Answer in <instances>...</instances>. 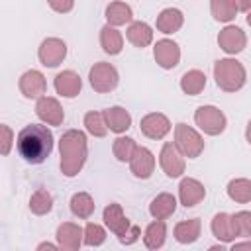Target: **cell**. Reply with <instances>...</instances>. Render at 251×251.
I'll use <instances>...</instances> for the list:
<instances>
[{"label":"cell","mask_w":251,"mask_h":251,"mask_svg":"<svg viewBox=\"0 0 251 251\" xmlns=\"http://www.w3.org/2000/svg\"><path fill=\"white\" fill-rule=\"evenodd\" d=\"M18 151L25 163L39 165L53 151V133L43 124H29L18 133Z\"/></svg>","instance_id":"cell-1"},{"label":"cell","mask_w":251,"mask_h":251,"mask_svg":"<svg viewBox=\"0 0 251 251\" xmlns=\"http://www.w3.org/2000/svg\"><path fill=\"white\" fill-rule=\"evenodd\" d=\"M61 171L65 176H75L86 161V135L78 129H69L61 135Z\"/></svg>","instance_id":"cell-2"},{"label":"cell","mask_w":251,"mask_h":251,"mask_svg":"<svg viewBox=\"0 0 251 251\" xmlns=\"http://www.w3.org/2000/svg\"><path fill=\"white\" fill-rule=\"evenodd\" d=\"M214 76L216 84L226 92H235L245 84V69L235 59H220L214 65Z\"/></svg>","instance_id":"cell-3"},{"label":"cell","mask_w":251,"mask_h":251,"mask_svg":"<svg viewBox=\"0 0 251 251\" xmlns=\"http://www.w3.org/2000/svg\"><path fill=\"white\" fill-rule=\"evenodd\" d=\"M175 145L184 157L196 159L204 149V139L196 129L188 127L186 124H176V127H175Z\"/></svg>","instance_id":"cell-4"},{"label":"cell","mask_w":251,"mask_h":251,"mask_svg":"<svg viewBox=\"0 0 251 251\" xmlns=\"http://www.w3.org/2000/svg\"><path fill=\"white\" fill-rule=\"evenodd\" d=\"M194 122L208 135H218L226 129V116L216 106H200L194 114Z\"/></svg>","instance_id":"cell-5"},{"label":"cell","mask_w":251,"mask_h":251,"mask_svg":"<svg viewBox=\"0 0 251 251\" xmlns=\"http://www.w3.org/2000/svg\"><path fill=\"white\" fill-rule=\"evenodd\" d=\"M88 78L96 92H110L118 86V71L110 63H96L90 69Z\"/></svg>","instance_id":"cell-6"},{"label":"cell","mask_w":251,"mask_h":251,"mask_svg":"<svg viewBox=\"0 0 251 251\" xmlns=\"http://www.w3.org/2000/svg\"><path fill=\"white\" fill-rule=\"evenodd\" d=\"M184 155L176 149L175 143H165L163 149H161V155H159V163H161V169L165 171L167 176L171 178H176L184 173Z\"/></svg>","instance_id":"cell-7"},{"label":"cell","mask_w":251,"mask_h":251,"mask_svg":"<svg viewBox=\"0 0 251 251\" xmlns=\"http://www.w3.org/2000/svg\"><path fill=\"white\" fill-rule=\"evenodd\" d=\"M65 55H67V45H65V41H61L57 37L43 39L39 45V51H37V57H39L41 65H45V67H57L59 63H63Z\"/></svg>","instance_id":"cell-8"},{"label":"cell","mask_w":251,"mask_h":251,"mask_svg":"<svg viewBox=\"0 0 251 251\" xmlns=\"http://www.w3.org/2000/svg\"><path fill=\"white\" fill-rule=\"evenodd\" d=\"M139 127H141V133L147 135L149 139H163L171 131V122L165 114L151 112V114L141 118Z\"/></svg>","instance_id":"cell-9"},{"label":"cell","mask_w":251,"mask_h":251,"mask_svg":"<svg viewBox=\"0 0 251 251\" xmlns=\"http://www.w3.org/2000/svg\"><path fill=\"white\" fill-rule=\"evenodd\" d=\"M129 169L137 178H149L155 171V157L147 147H135L129 157Z\"/></svg>","instance_id":"cell-10"},{"label":"cell","mask_w":251,"mask_h":251,"mask_svg":"<svg viewBox=\"0 0 251 251\" xmlns=\"http://www.w3.org/2000/svg\"><path fill=\"white\" fill-rule=\"evenodd\" d=\"M218 43H220V47L227 55H235V53H239V51L245 49L247 37H245V33H243L241 27H237V25H226L220 31V35H218Z\"/></svg>","instance_id":"cell-11"},{"label":"cell","mask_w":251,"mask_h":251,"mask_svg":"<svg viewBox=\"0 0 251 251\" xmlns=\"http://www.w3.org/2000/svg\"><path fill=\"white\" fill-rule=\"evenodd\" d=\"M35 114L39 116V120H43L49 126H61L65 120V112L61 108V104L57 102V98H51V96H41L37 100Z\"/></svg>","instance_id":"cell-12"},{"label":"cell","mask_w":251,"mask_h":251,"mask_svg":"<svg viewBox=\"0 0 251 251\" xmlns=\"http://www.w3.org/2000/svg\"><path fill=\"white\" fill-rule=\"evenodd\" d=\"M20 92L25 96V98H41L45 94V88H47V82H45V76L31 69V71H25L22 76H20Z\"/></svg>","instance_id":"cell-13"},{"label":"cell","mask_w":251,"mask_h":251,"mask_svg":"<svg viewBox=\"0 0 251 251\" xmlns=\"http://www.w3.org/2000/svg\"><path fill=\"white\" fill-rule=\"evenodd\" d=\"M153 55H155V61L159 63V67H163V69H175L180 61V49L173 39L157 41Z\"/></svg>","instance_id":"cell-14"},{"label":"cell","mask_w":251,"mask_h":251,"mask_svg":"<svg viewBox=\"0 0 251 251\" xmlns=\"http://www.w3.org/2000/svg\"><path fill=\"white\" fill-rule=\"evenodd\" d=\"M204 196H206V190H204V184L200 180L190 178V176L180 180V184H178V198H180L182 206L192 208L198 202H202Z\"/></svg>","instance_id":"cell-15"},{"label":"cell","mask_w":251,"mask_h":251,"mask_svg":"<svg viewBox=\"0 0 251 251\" xmlns=\"http://www.w3.org/2000/svg\"><path fill=\"white\" fill-rule=\"evenodd\" d=\"M104 224L110 227L112 233L118 235V239H122V237L127 233V229L131 227L129 220L124 216L122 206L116 204V202H114V204H108V206L104 208Z\"/></svg>","instance_id":"cell-16"},{"label":"cell","mask_w":251,"mask_h":251,"mask_svg":"<svg viewBox=\"0 0 251 251\" xmlns=\"http://www.w3.org/2000/svg\"><path fill=\"white\" fill-rule=\"evenodd\" d=\"M84 239V229H80L76 224L65 222L57 227V241L63 249H78L80 241Z\"/></svg>","instance_id":"cell-17"},{"label":"cell","mask_w":251,"mask_h":251,"mask_svg":"<svg viewBox=\"0 0 251 251\" xmlns=\"http://www.w3.org/2000/svg\"><path fill=\"white\" fill-rule=\"evenodd\" d=\"M53 84H55V90L61 96H65V98H75L80 92V86H82L80 76L75 71H63V73H59L55 76V82Z\"/></svg>","instance_id":"cell-18"},{"label":"cell","mask_w":251,"mask_h":251,"mask_svg":"<svg viewBox=\"0 0 251 251\" xmlns=\"http://www.w3.org/2000/svg\"><path fill=\"white\" fill-rule=\"evenodd\" d=\"M175 210H176V198L169 192L157 194L149 204V214L155 220H167L169 216L175 214Z\"/></svg>","instance_id":"cell-19"},{"label":"cell","mask_w":251,"mask_h":251,"mask_svg":"<svg viewBox=\"0 0 251 251\" xmlns=\"http://www.w3.org/2000/svg\"><path fill=\"white\" fill-rule=\"evenodd\" d=\"M212 233H214L220 241H233V239L237 237L233 216H229V214H226V212L216 214L214 220H212Z\"/></svg>","instance_id":"cell-20"},{"label":"cell","mask_w":251,"mask_h":251,"mask_svg":"<svg viewBox=\"0 0 251 251\" xmlns=\"http://www.w3.org/2000/svg\"><path fill=\"white\" fill-rule=\"evenodd\" d=\"M104 118H106L108 129L114 131V133H124L131 126V116L122 106H112V108L104 110Z\"/></svg>","instance_id":"cell-21"},{"label":"cell","mask_w":251,"mask_h":251,"mask_svg":"<svg viewBox=\"0 0 251 251\" xmlns=\"http://www.w3.org/2000/svg\"><path fill=\"white\" fill-rule=\"evenodd\" d=\"M126 37H127V41L131 45L143 49V47H147L153 41V29L145 22H131L127 31H126Z\"/></svg>","instance_id":"cell-22"},{"label":"cell","mask_w":251,"mask_h":251,"mask_svg":"<svg viewBox=\"0 0 251 251\" xmlns=\"http://www.w3.org/2000/svg\"><path fill=\"white\" fill-rule=\"evenodd\" d=\"M182 12L178 8H165L159 16H157V29L163 33H175L182 27Z\"/></svg>","instance_id":"cell-23"},{"label":"cell","mask_w":251,"mask_h":251,"mask_svg":"<svg viewBox=\"0 0 251 251\" xmlns=\"http://www.w3.org/2000/svg\"><path fill=\"white\" fill-rule=\"evenodd\" d=\"M100 45H102L104 53L118 55L122 51V47H124V37H122V33L114 25L108 24V25H104L100 29Z\"/></svg>","instance_id":"cell-24"},{"label":"cell","mask_w":251,"mask_h":251,"mask_svg":"<svg viewBox=\"0 0 251 251\" xmlns=\"http://www.w3.org/2000/svg\"><path fill=\"white\" fill-rule=\"evenodd\" d=\"M165 237H167V226L163 220H155L145 227L143 233V243L147 249H161L165 245Z\"/></svg>","instance_id":"cell-25"},{"label":"cell","mask_w":251,"mask_h":251,"mask_svg":"<svg viewBox=\"0 0 251 251\" xmlns=\"http://www.w3.org/2000/svg\"><path fill=\"white\" fill-rule=\"evenodd\" d=\"M133 18L131 8L126 2H112L106 6V20L110 25H124L129 24Z\"/></svg>","instance_id":"cell-26"},{"label":"cell","mask_w":251,"mask_h":251,"mask_svg":"<svg viewBox=\"0 0 251 251\" xmlns=\"http://www.w3.org/2000/svg\"><path fill=\"white\" fill-rule=\"evenodd\" d=\"M204 86H206V75L198 69H192V71L184 73L182 78H180V88H182L184 94L196 96L204 90Z\"/></svg>","instance_id":"cell-27"},{"label":"cell","mask_w":251,"mask_h":251,"mask_svg":"<svg viewBox=\"0 0 251 251\" xmlns=\"http://www.w3.org/2000/svg\"><path fill=\"white\" fill-rule=\"evenodd\" d=\"M200 235V220L192 218V220H184L178 222L175 226V237L178 243H194Z\"/></svg>","instance_id":"cell-28"},{"label":"cell","mask_w":251,"mask_h":251,"mask_svg":"<svg viewBox=\"0 0 251 251\" xmlns=\"http://www.w3.org/2000/svg\"><path fill=\"white\" fill-rule=\"evenodd\" d=\"M71 212L76 218H82V220L90 218L92 212H94V200H92V196L88 192H76V194H73V198H71Z\"/></svg>","instance_id":"cell-29"},{"label":"cell","mask_w":251,"mask_h":251,"mask_svg":"<svg viewBox=\"0 0 251 251\" xmlns=\"http://www.w3.org/2000/svg\"><path fill=\"white\" fill-rule=\"evenodd\" d=\"M227 196L239 204L251 202V180L247 178H233L227 184Z\"/></svg>","instance_id":"cell-30"},{"label":"cell","mask_w":251,"mask_h":251,"mask_svg":"<svg viewBox=\"0 0 251 251\" xmlns=\"http://www.w3.org/2000/svg\"><path fill=\"white\" fill-rule=\"evenodd\" d=\"M210 10H212V16L218 22H231L235 18V14H237L235 0H212L210 2Z\"/></svg>","instance_id":"cell-31"},{"label":"cell","mask_w":251,"mask_h":251,"mask_svg":"<svg viewBox=\"0 0 251 251\" xmlns=\"http://www.w3.org/2000/svg\"><path fill=\"white\" fill-rule=\"evenodd\" d=\"M51 208H53V196L45 188H37L29 198V210L37 216H43L51 212Z\"/></svg>","instance_id":"cell-32"},{"label":"cell","mask_w":251,"mask_h":251,"mask_svg":"<svg viewBox=\"0 0 251 251\" xmlns=\"http://www.w3.org/2000/svg\"><path fill=\"white\" fill-rule=\"evenodd\" d=\"M84 126H86V131L92 133L94 137H104L108 133V124H106L104 112H88L84 116Z\"/></svg>","instance_id":"cell-33"},{"label":"cell","mask_w":251,"mask_h":251,"mask_svg":"<svg viewBox=\"0 0 251 251\" xmlns=\"http://www.w3.org/2000/svg\"><path fill=\"white\" fill-rule=\"evenodd\" d=\"M135 147L137 145H135V141L131 137H118L114 141V145H112V151H114L118 161H129V157L135 151Z\"/></svg>","instance_id":"cell-34"},{"label":"cell","mask_w":251,"mask_h":251,"mask_svg":"<svg viewBox=\"0 0 251 251\" xmlns=\"http://www.w3.org/2000/svg\"><path fill=\"white\" fill-rule=\"evenodd\" d=\"M104 239H106V231H104L102 226L92 224V222L86 224V227H84V243H86V245L98 247V245L104 243Z\"/></svg>","instance_id":"cell-35"},{"label":"cell","mask_w":251,"mask_h":251,"mask_svg":"<svg viewBox=\"0 0 251 251\" xmlns=\"http://www.w3.org/2000/svg\"><path fill=\"white\" fill-rule=\"evenodd\" d=\"M233 222H235L237 237H251V212L243 210L233 214Z\"/></svg>","instance_id":"cell-36"},{"label":"cell","mask_w":251,"mask_h":251,"mask_svg":"<svg viewBox=\"0 0 251 251\" xmlns=\"http://www.w3.org/2000/svg\"><path fill=\"white\" fill-rule=\"evenodd\" d=\"M47 2H49V6H51L55 12H59V14H67V12H71L73 6H75V0H47Z\"/></svg>","instance_id":"cell-37"},{"label":"cell","mask_w":251,"mask_h":251,"mask_svg":"<svg viewBox=\"0 0 251 251\" xmlns=\"http://www.w3.org/2000/svg\"><path fill=\"white\" fill-rule=\"evenodd\" d=\"M139 233H141V229H139L137 226H131V227L127 229V233H126L120 241H122L124 245H131V243H135V241L139 239Z\"/></svg>","instance_id":"cell-38"},{"label":"cell","mask_w":251,"mask_h":251,"mask_svg":"<svg viewBox=\"0 0 251 251\" xmlns=\"http://www.w3.org/2000/svg\"><path fill=\"white\" fill-rule=\"evenodd\" d=\"M2 133H4V141H2V153L8 155L10 153V145H12V129L8 126H2Z\"/></svg>","instance_id":"cell-39"},{"label":"cell","mask_w":251,"mask_h":251,"mask_svg":"<svg viewBox=\"0 0 251 251\" xmlns=\"http://www.w3.org/2000/svg\"><path fill=\"white\" fill-rule=\"evenodd\" d=\"M235 6L241 12H249L251 10V0H235Z\"/></svg>","instance_id":"cell-40"},{"label":"cell","mask_w":251,"mask_h":251,"mask_svg":"<svg viewBox=\"0 0 251 251\" xmlns=\"http://www.w3.org/2000/svg\"><path fill=\"white\" fill-rule=\"evenodd\" d=\"M243 247H251V241H243V243H233V249H243Z\"/></svg>","instance_id":"cell-41"},{"label":"cell","mask_w":251,"mask_h":251,"mask_svg":"<svg viewBox=\"0 0 251 251\" xmlns=\"http://www.w3.org/2000/svg\"><path fill=\"white\" fill-rule=\"evenodd\" d=\"M245 137H247V141H249V145H251V122L247 124V129H245Z\"/></svg>","instance_id":"cell-42"},{"label":"cell","mask_w":251,"mask_h":251,"mask_svg":"<svg viewBox=\"0 0 251 251\" xmlns=\"http://www.w3.org/2000/svg\"><path fill=\"white\" fill-rule=\"evenodd\" d=\"M37 249H55V245H51V243H39Z\"/></svg>","instance_id":"cell-43"},{"label":"cell","mask_w":251,"mask_h":251,"mask_svg":"<svg viewBox=\"0 0 251 251\" xmlns=\"http://www.w3.org/2000/svg\"><path fill=\"white\" fill-rule=\"evenodd\" d=\"M247 24L251 25V10H249V14H247Z\"/></svg>","instance_id":"cell-44"}]
</instances>
